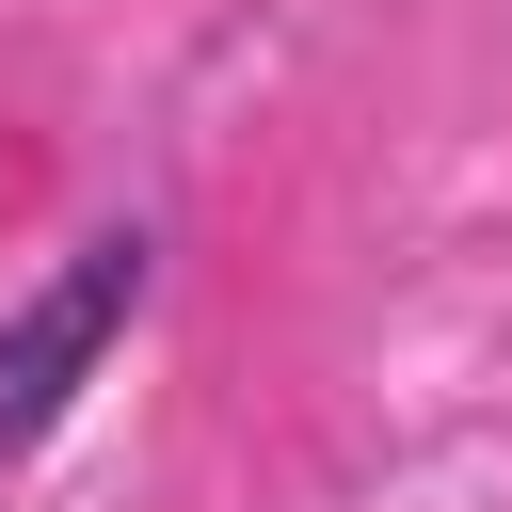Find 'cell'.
Segmentation results:
<instances>
[{
  "mask_svg": "<svg viewBox=\"0 0 512 512\" xmlns=\"http://www.w3.org/2000/svg\"><path fill=\"white\" fill-rule=\"evenodd\" d=\"M144 304H160V224L144 208H112V224H80L16 304H0V480L112 384V352L144 336Z\"/></svg>",
  "mask_w": 512,
  "mask_h": 512,
  "instance_id": "1",
  "label": "cell"
}]
</instances>
